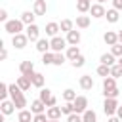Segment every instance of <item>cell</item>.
Wrapping results in <instances>:
<instances>
[{"mask_svg":"<svg viewBox=\"0 0 122 122\" xmlns=\"http://www.w3.org/2000/svg\"><path fill=\"white\" fill-rule=\"evenodd\" d=\"M32 76V74H30ZM30 76H25V74H21V76H17V80H15V84L23 90V92H29L30 90V86H32V80H30Z\"/></svg>","mask_w":122,"mask_h":122,"instance_id":"cell-8","label":"cell"},{"mask_svg":"<svg viewBox=\"0 0 122 122\" xmlns=\"http://www.w3.org/2000/svg\"><path fill=\"white\" fill-rule=\"evenodd\" d=\"M15 109H17V107H15V103H13L11 99H6V101H2V103H0V112H2V114H6V116H8V114H11V112H15Z\"/></svg>","mask_w":122,"mask_h":122,"instance_id":"cell-10","label":"cell"},{"mask_svg":"<svg viewBox=\"0 0 122 122\" xmlns=\"http://www.w3.org/2000/svg\"><path fill=\"white\" fill-rule=\"evenodd\" d=\"M118 88H112V90H103V95H105V99H116L118 97Z\"/></svg>","mask_w":122,"mask_h":122,"instance_id":"cell-34","label":"cell"},{"mask_svg":"<svg viewBox=\"0 0 122 122\" xmlns=\"http://www.w3.org/2000/svg\"><path fill=\"white\" fill-rule=\"evenodd\" d=\"M112 8L120 11V10H122V0H112Z\"/></svg>","mask_w":122,"mask_h":122,"instance_id":"cell-44","label":"cell"},{"mask_svg":"<svg viewBox=\"0 0 122 122\" xmlns=\"http://www.w3.org/2000/svg\"><path fill=\"white\" fill-rule=\"evenodd\" d=\"M23 27H25V23H23L21 19H10L8 23H4V30H6L8 34H11V36L21 34V32H23Z\"/></svg>","mask_w":122,"mask_h":122,"instance_id":"cell-1","label":"cell"},{"mask_svg":"<svg viewBox=\"0 0 122 122\" xmlns=\"http://www.w3.org/2000/svg\"><path fill=\"white\" fill-rule=\"evenodd\" d=\"M8 95H10V84L2 82V84H0V99H2V101H6V99H8Z\"/></svg>","mask_w":122,"mask_h":122,"instance_id":"cell-33","label":"cell"},{"mask_svg":"<svg viewBox=\"0 0 122 122\" xmlns=\"http://www.w3.org/2000/svg\"><path fill=\"white\" fill-rule=\"evenodd\" d=\"M90 13H92V17L101 19V17H105V15H107V10H105V6H103V4H92Z\"/></svg>","mask_w":122,"mask_h":122,"instance_id":"cell-9","label":"cell"},{"mask_svg":"<svg viewBox=\"0 0 122 122\" xmlns=\"http://www.w3.org/2000/svg\"><path fill=\"white\" fill-rule=\"evenodd\" d=\"M65 55H67L69 61H74V59H76L78 55H82V53H80V48H78V46H69L67 51H65Z\"/></svg>","mask_w":122,"mask_h":122,"instance_id":"cell-19","label":"cell"},{"mask_svg":"<svg viewBox=\"0 0 122 122\" xmlns=\"http://www.w3.org/2000/svg\"><path fill=\"white\" fill-rule=\"evenodd\" d=\"M103 40H105L107 46H114V44H118V32H114V30H107V32L103 34Z\"/></svg>","mask_w":122,"mask_h":122,"instance_id":"cell-15","label":"cell"},{"mask_svg":"<svg viewBox=\"0 0 122 122\" xmlns=\"http://www.w3.org/2000/svg\"><path fill=\"white\" fill-rule=\"evenodd\" d=\"M61 30V27H59V23H55V21H51V23H48L46 25V36H59L57 32Z\"/></svg>","mask_w":122,"mask_h":122,"instance_id":"cell-16","label":"cell"},{"mask_svg":"<svg viewBox=\"0 0 122 122\" xmlns=\"http://www.w3.org/2000/svg\"><path fill=\"white\" fill-rule=\"evenodd\" d=\"M82 120H84V122H97V114H95V111H93V109H88V111L82 114Z\"/></svg>","mask_w":122,"mask_h":122,"instance_id":"cell-29","label":"cell"},{"mask_svg":"<svg viewBox=\"0 0 122 122\" xmlns=\"http://www.w3.org/2000/svg\"><path fill=\"white\" fill-rule=\"evenodd\" d=\"M116 116H118V118H120V120H122V105H120V107H118V111H116Z\"/></svg>","mask_w":122,"mask_h":122,"instance_id":"cell-47","label":"cell"},{"mask_svg":"<svg viewBox=\"0 0 122 122\" xmlns=\"http://www.w3.org/2000/svg\"><path fill=\"white\" fill-rule=\"evenodd\" d=\"M51 97H53V93H51V90H48V88H42V90H40V93H38V99H40V101H44V105H46Z\"/></svg>","mask_w":122,"mask_h":122,"instance_id":"cell-26","label":"cell"},{"mask_svg":"<svg viewBox=\"0 0 122 122\" xmlns=\"http://www.w3.org/2000/svg\"><path fill=\"white\" fill-rule=\"evenodd\" d=\"M32 11H34V15H46V11H48L46 0H34V4H32Z\"/></svg>","mask_w":122,"mask_h":122,"instance_id":"cell-13","label":"cell"},{"mask_svg":"<svg viewBox=\"0 0 122 122\" xmlns=\"http://www.w3.org/2000/svg\"><path fill=\"white\" fill-rule=\"evenodd\" d=\"M48 122H59V120H48Z\"/></svg>","mask_w":122,"mask_h":122,"instance_id":"cell-51","label":"cell"},{"mask_svg":"<svg viewBox=\"0 0 122 122\" xmlns=\"http://www.w3.org/2000/svg\"><path fill=\"white\" fill-rule=\"evenodd\" d=\"M84 63H86V57H84V55H78L74 61H71V65H72L74 69H80V67H84Z\"/></svg>","mask_w":122,"mask_h":122,"instance_id":"cell-38","label":"cell"},{"mask_svg":"<svg viewBox=\"0 0 122 122\" xmlns=\"http://www.w3.org/2000/svg\"><path fill=\"white\" fill-rule=\"evenodd\" d=\"M103 2H105V0H97V4H103Z\"/></svg>","mask_w":122,"mask_h":122,"instance_id":"cell-50","label":"cell"},{"mask_svg":"<svg viewBox=\"0 0 122 122\" xmlns=\"http://www.w3.org/2000/svg\"><path fill=\"white\" fill-rule=\"evenodd\" d=\"M80 30H76V29H72L71 32H67V44L69 46H78L80 44Z\"/></svg>","mask_w":122,"mask_h":122,"instance_id":"cell-11","label":"cell"},{"mask_svg":"<svg viewBox=\"0 0 122 122\" xmlns=\"http://www.w3.org/2000/svg\"><path fill=\"white\" fill-rule=\"evenodd\" d=\"M97 74L103 76V78L111 76V67H107V65H99V67H97Z\"/></svg>","mask_w":122,"mask_h":122,"instance_id":"cell-35","label":"cell"},{"mask_svg":"<svg viewBox=\"0 0 122 122\" xmlns=\"http://www.w3.org/2000/svg\"><path fill=\"white\" fill-rule=\"evenodd\" d=\"M116 63H118V65L122 67V57H118V59H116Z\"/></svg>","mask_w":122,"mask_h":122,"instance_id":"cell-49","label":"cell"},{"mask_svg":"<svg viewBox=\"0 0 122 122\" xmlns=\"http://www.w3.org/2000/svg\"><path fill=\"white\" fill-rule=\"evenodd\" d=\"M76 97H78V95H76V92H74L72 88H67V90L63 92V99H65V103H72Z\"/></svg>","mask_w":122,"mask_h":122,"instance_id":"cell-27","label":"cell"},{"mask_svg":"<svg viewBox=\"0 0 122 122\" xmlns=\"http://www.w3.org/2000/svg\"><path fill=\"white\" fill-rule=\"evenodd\" d=\"M90 15H76V27L78 29H88L90 27Z\"/></svg>","mask_w":122,"mask_h":122,"instance_id":"cell-23","label":"cell"},{"mask_svg":"<svg viewBox=\"0 0 122 122\" xmlns=\"http://www.w3.org/2000/svg\"><path fill=\"white\" fill-rule=\"evenodd\" d=\"M30 111H32V114H42V112L48 111V107L44 105V101L34 99V101H30Z\"/></svg>","mask_w":122,"mask_h":122,"instance_id":"cell-12","label":"cell"},{"mask_svg":"<svg viewBox=\"0 0 122 122\" xmlns=\"http://www.w3.org/2000/svg\"><path fill=\"white\" fill-rule=\"evenodd\" d=\"M65 61H67V55H65L63 51H59V53H53V65L61 67V65H63Z\"/></svg>","mask_w":122,"mask_h":122,"instance_id":"cell-32","label":"cell"},{"mask_svg":"<svg viewBox=\"0 0 122 122\" xmlns=\"http://www.w3.org/2000/svg\"><path fill=\"white\" fill-rule=\"evenodd\" d=\"M118 101L116 99H105L103 101V111H105V114L107 116H114L116 114V111H118Z\"/></svg>","mask_w":122,"mask_h":122,"instance_id":"cell-4","label":"cell"},{"mask_svg":"<svg viewBox=\"0 0 122 122\" xmlns=\"http://www.w3.org/2000/svg\"><path fill=\"white\" fill-rule=\"evenodd\" d=\"M107 122H122V120H120V118L114 114V116H109V118H107Z\"/></svg>","mask_w":122,"mask_h":122,"instance_id":"cell-45","label":"cell"},{"mask_svg":"<svg viewBox=\"0 0 122 122\" xmlns=\"http://www.w3.org/2000/svg\"><path fill=\"white\" fill-rule=\"evenodd\" d=\"M72 105H74V112H76V114H84V112L88 111V97H86V95H78V97L72 101Z\"/></svg>","mask_w":122,"mask_h":122,"instance_id":"cell-2","label":"cell"},{"mask_svg":"<svg viewBox=\"0 0 122 122\" xmlns=\"http://www.w3.org/2000/svg\"><path fill=\"white\" fill-rule=\"evenodd\" d=\"M32 118H34L32 111H27V109H23V111H19V112H17V122H30Z\"/></svg>","mask_w":122,"mask_h":122,"instance_id":"cell-21","label":"cell"},{"mask_svg":"<svg viewBox=\"0 0 122 122\" xmlns=\"http://www.w3.org/2000/svg\"><path fill=\"white\" fill-rule=\"evenodd\" d=\"M46 114H48L50 120H59L63 112H61V107H50V109L46 111Z\"/></svg>","mask_w":122,"mask_h":122,"instance_id":"cell-22","label":"cell"},{"mask_svg":"<svg viewBox=\"0 0 122 122\" xmlns=\"http://www.w3.org/2000/svg\"><path fill=\"white\" fill-rule=\"evenodd\" d=\"M107 21L109 23H116L118 19H120V15H118V10H114V8H111V10H107Z\"/></svg>","mask_w":122,"mask_h":122,"instance_id":"cell-28","label":"cell"},{"mask_svg":"<svg viewBox=\"0 0 122 122\" xmlns=\"http://www.w3.org/2000/svg\"><path fill=\"white\" fill-rule=\"evenodd\" d=\"M6 57H8V50L2 46V59H6Z\"/></svg>","mask_w":122,"mask_h":122,"instance_id":"cell-46","label":"cell"},{"mask_svg":"<svg viewBox=\"0 0 122 122\" xmlns=\"http://www.w3.org/2000/svg\"><path fill=\"white\" fill-rule=\"evenodd\" d=\"M76 10H78L80 13H86V11L92 10V2H90V0H78V2H76Z\"/></svg>","mask_w":122,"mask_h":122,"instance_id":"cell-24","label":"cell"},{"mask_svg":"<svg viewBox=\"0 0 122 122\" xmlns=\"http://www.w3.org/2000/svg\"><path fill=\"white\" fill-rule=\"evenodd\" d=\"M99 65H107V67H112V65H116V57L109 51V53H103L101 57H99Z\"/></svg>","mask_w":122,"mask_h":122,"instance_id":"cell-18","label":"cell"},{"mask_svg":"<svg viewBox=\"0 0 122 122\" xmlns=\"http://www.w3.org/2000/svg\"><path fill=\"white\" fill-rule=\"evenodd\" d=\"M25 34L29 36V42H38V40H40V29H38V25H36V23L29 25V27L25 29Z\"/></svg>","mask_w":122,"mask_h":122,"instance_id":"cell-5","label":"cell"},{"mask_svg":"<svg viewBox=\"0 0 122 122\" xmlns=\"http://www.w3.org/2000/svg\"><path fill=\"white\" fill-rule=\"evenodd\" d=\"M42 63H44V65H53V51L42 53Z\"/></svg>","mask_w":122,"mask_h":122,"instance_id":"cell-37","label":"cell"},{"mask_svg":"<svg viewBox=\"0 0 122 122\" xmlns=\"http://www.w3.org/2000/svg\"><path fill=\"white\" fill-rule=\"evenodd\" d=\"M19 72H21V74H25V76H30V74H34V63H32L30 59H27V61H21V65H19Z\"/></svg>","mask_w":122,"mask_h":122,"instance_id":"cell-7","label":"cell"},{"mask_svg":"<svg viewBox=\"0 0 122 122\" xmlns=\"http://www.w3.org/2000/svg\"><path fill=\"white\" fill-rule=\"evenodd\" d=\"M112 88H116V78H112V76L103 78V90H112Z\"/></svg>","mask_w":122,"mask_h":122,"instance_id":"cell-31","label":"cell"},{"mask_svg":"<svg viewBox=\"0 0 122 122\" xmlns=\"http://www.w3.org/2000/svg\"><path fill=\"white\" fill-rule=\"evenodd\" d=\"M67 122H84V120H82V114L72 112V114H69V116H67Z\"/></svg>","mask_w":122,"mask_h":122,"instance_id":"cell-41","label":"cell"},{"mask_svg":"<svg viewBox=\"0 0 122 122\" xmlns=\"http://www.w3.org/2000/svg\"><path fill=\"white\" fill-rule=\"evenodd\" d=\"M59 27H61L63 32H71V30L74 29V21H71V19H63V21L59 23Z\"/></svg>","mask_w":122,"mask_h":122,"instance_id":"cell-30","label":"cell"},{"mask_svg":"<svg viewBox=\"0 0 122 122\" xmlns=\"http://www.w3.org/2000/svg\"><path fill=\"white\" fill-rule=\"evenodd\" d=\"M50 44H51V51H53V53H59V51H63V50L67 48V38H63V36H53V38L50 40Z\"/></svg>","mask_w":122,"mask_h":122,"instance_id":"cell-3","label":"cell"},{"mask_svg":"<svg viewBox=\"0 0 122 122\" xmlns=\"http://www.w3.org/2000/svg\"><path fill=\"white\" fill-rule=\"evenodd\" d=\"M61 112H63V114H67V116H69V114H72V112H74V105H72V103H65V105L61 107Z\"/></svg>","mask_w":122,"mask_h":122,"instance_id":"cell-40","label":"cell"},{"mask_svg":"<svg viewBox=\"0 0 122 122\" xmlns=\"http://www.w3.org/2000/svg\"><path fill=\"white\" fill-rule=\"evenodd\" d=\"M50 118H48V114L46 112H42V114H34V118H32V122H48Z\"/></svg>","mask_w":122,"mask_h":122,"instance_id":"cell-42","label":"cell"},{"mask_svg":"<svg viewBox=\"0 0 122 122\" xmlns=\"http://www.w3.org/2000/svg\"><path fill=\"white\" fill-rule=\"evenodd\" d=\"M30 80H32V86L34 88H44V82H46V78H44V74L42 72H34L32 76H30Z\"/></svg>","mask_w":122,"mask_h":122,"instance_id":"cell-20","label":"cell"},{"mask_svg":"<svg viewBox=\"0 0 122 122\" xmlns=\"http://www.w3.org/2000/svg\"><path fill=\"white\" fill-rule=\"evenodd\" d=\"M111 53L118 59V57H122V44H114V46H111Z\"/></svg>","mask_w":122,"mask_h":122,"instance_id":"cell-39","label":"cell"},{"mask_svg":"<svg viewBox=\"0 0 122 122\" xmlns=\"http://www.w3.org/2000/svg\"><path fill=\"white\" fill-rule=\"evenodd\" d=\"M111 76H112V78H116V80H118V78L122 76V67H120L118 63L111 67Z\"/></svg>","mask_w":122,"mask_h":122,"instance_id":"cell-36","label":"cell"},{"mask_svg":"<svg viewBox=\"0 0 122 122\" xmlns=\"http://www.w3.org/2000/svg\"><path fill=\"white\" fill-rule=\"evenodd\" d=\"M118 44H122V30H118Z\"/></svg>","mask_w":122,"mask_h":122,"instance_id":"cell-48","label":"cell"},{"mask_svg":"<svg viewBox=\"0 0 122 122\" xmlns=\"http://www.w3.org/2000/svg\"><path fill=\"white\" fill-rule=\"evenodd\" d=\"M11 44H13L17 50H23V48L29 44V36H27L25 32H21V34H15V36H11Z\"/></svg>","mask_w":122,"mask_h":122,"instance_id":"cell-6","label":"cell"},{"mask_svg":"<svg viewBox=\"0 0 122 122\" xmlns=\"http://www.w3.org/2000/svg\"><path fill=\"white\" fill-rule=\"evenodd\" d=\"M36 50H38L40 53H48V51H51V44H50V40H48V38H40V40L36 42Z\"/></svg>","mask_w":122,"mask_h":122,"instance_id":"cell-17","label":"cell"},{"mask_svg":"<svg viewBox=\"0 0 122 122\" xmlns=\"http://www.w3.org/2000/svg\"><path fill=\"white\" fill-rule=\"evenodd\" d=\"M34 17H36V15H34V11H23L19 19H21V21L29 27V25H32V23H34Z\"/></svg>","mask_w":122,"mask_h":122,"instance_id":"cell-25","label":"cell"},{"mask_svg":"<svg viewBox=\"0 0 122 122\" xmlns=\"http://www.w3.org/2000/svg\"><path fill=\"white\" fill-rule=\"evenodd\" d=\"M78 84H80V88H82V90L90 92V90L93 88V78H92L90 74H82V76H80V80H78Z\"/></svg>","mask_w":122,"mask_h":122,"instance_id":"cell-14","label":"cell"},{"mask_svg":"<svg viewBox=\"0 0 122 122\" xmlns=\"http://www.w3.org/2000/svg\"><path fill=\"white\" fill-rule=\"evenodd\" d=\"M76 2H78V0H76ZM90 2H92V0H90Z\"/></svg>","mask_w":122,"mask_h":122,"instance_id":"cell-52","label":"cell"},{"mask_svg":"<svg viewBox=\"0 0 122 122\" xmlns=\"http://www.w3.org/2000/svg\"><path fill=\"white\" fill-rule=\"evenodd\" d=\"M0 21H2V23H8V21H10V19H8V11H6L4 8L0 10Z\"/></svg>","mask_w":122,"mask_h":122,"instance_id":"cell-43","label":"cell"}]
</instances>
